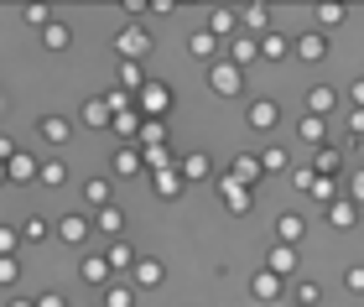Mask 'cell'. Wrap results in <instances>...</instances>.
<instances>
[{
    "mask_svg": "<svg viewBox=\"0 0 364 307\" xmlns=\"http://www.w3.org/2000/svg\"><path fill=\"white\" fill-rule=\"evenodd\" d=\"M136 109H141V120H167L172 115V89L161 78H146L136 89Z\"/></svg>",
    "mask_w": 364,
    "mask_h": 307,
    "instance_id": "6da1fadb",
    "label": "cell"
},
{
    "mask_svg": "<svg viewBox=\"0 0 364 307\" xmlns=\"http://www.w3.org/2000/svg\"><path fill=\"white\" fill-rule=\"evenodd\" d=\"M114 47H120V63H146L156 37H151V26H120L114 31Z\"/></svg>",
    "mask_w": 364,
    "mask_h": 307,
    "instance_id": "7a4b0ae2",
    "label": "cell"
},
{
    "mask_svg": "<svg viewBox=\"0 0 364 307\" xmlns=\"http://www.w3.org/2000/svg\"><path fill=\"white\" fill-rule=\"evenodd\" d=\"M208 89L219 94V99H235V94L245 89V68H235V63H229V58L208 63Z\"/></svg>",
    "mask_w": 364,
    "mask_h": 307,
    "instance_id": "3957f363",
    "label": "cell"
},
{
    "mask_svg": "<svg viewBox=\"0 0 364 307\" xmlns=\"http://www.w3.org/2000/svg\"><path fill=\"white\" fill-rule=\"evenodd\" d=\"M219 203H224L235 219H245V214L255 208V193H250V188H240L235 177H219Z\"/></svg>",
    "mask_w": 364,
    "mask_h": 307,
    "instance_id": "277c9868",
    "label": "cell"
},
{
    "mask_svg": "<svg viewBox=\"0 0 364 307\" xmlns=\"http://www.w3.org/2000/svg\"><path fill=\"white\" fill-rule=\"evenodd\" d=\"M235 16H240L245 37H266V31H271V6H266V0H250V6H240Z\"/></svg>",
    "mask_w": 364,
    "mask_h": 307,
    "instance_id": "5b68a950",
    "label": "cell"
},
{
    "mask_svg": "<svg viewBox=\"0 0 364 307\" xmlns=\"http://www.w3.org/2000/svg\"><path fill=\"white\" fill-rule=\"evenodd\" d=\"M130 281H136L141 292H156V286L167 281V271H161V261H151V255H136V266H130Z\"/></svg>",
    "mask_w": 364,
    "mask_h": 307,
    "instance_id": "8992f818",
    "label": "cell"
},
{
    "mask_svg": "<svg viewBox=\"0 0 364 307\" xmlns=\"http://www.w3.org/2000/svg\"><path fill=\"white\" fill-rule=\"evenodd\" d=\"M203 31H208L213 42H229V37L240 31V16H235V6H213V11H208V26H203Z\"/></svg>",
    "mask_w": 364,
    "mask_h": 307,
    "instance_id": "52a82bcc",
    "label": "cell"
},
{
    "mask_svg": "<svg viewBox=\"0 0 364 307\" xmlns=\"http://www.w3.org/2000/svg\"><path fill=\"white\" fill-rule=\"evenodd\" d=\"M177 177H182V183H208V177H213L208 151H188V156H177Z\"/></svg>",
    "mask_w": 364,
    "mask_h": 307,
    "instance_id": "ba28073f",
    "label": "cell"
},
{
    "mask_svg": "<svg viewBox=\"0 0 364 307\" xmlns=\"http://www.w3.org/2000/svg\"><path fill=\"white\" fill-rule=\"evenodd\" d=\"M276 120H281L276 99H255L250 109H245V125H250V131H276Z\"/></svg>",
    "mask_w": 364,
    "mask_h": 307,
    "instance_id": "9c48e42d",
    "label": "cell"
},
{
    "mask_svg": "<svg viewBox=\"0 0 364 307\" xmlns=\"http://www.w3.org/2000/svg\"><path fill=\"white\" fill-rule=\"evenodd\" d=\"M37 136L47 141V146H68L73 125H68V115H42V120H37Z\"/></svg>",
    "mask_w": 364,
    "mask_h": 307,
    "instance_id": "30bf717a",
    "label": "cell"
},
{
    "mask_svg": "<svg viewBox=\"0 0 364 307\" xmlns=\"http://www.w3.org/2000/svg\"><path fill=\"white\" fill-rule=\"evenodd\" d=\"M291 53L302 58V63H323L328 58V37H323V31H302V37L291 42Z\"/></svg>",
    "mask_w": 364,
    "mask_h": 307,
    "instance_id": "8fae6325",
    "label": "cell"
},
{
    "mask_svg": "<svg viewBox=\"0 0 364 307\" xmlns=\"http://www.w3.org/2000/svg\"><path fill=\"white\" fill-rule=\"evenodd\" d=\"M266 271H271V276H281V281L296 276V250H291V245H271V250H266Z\"/></svg>",
    "mask_w": 364,
    "mask_h": 307,
    "instance_id": "7c38bea8",
    "label": "cell"
},
{
    "mask_svg": "<svg viewBox=\"0 0 364 307\" xmlns=\"http://www.w3.org/2000/svg\"><path fill=\"white\" fill-rule=\"evenodd\" d=\"M302 235H307V219L302 214H281L276 219V245H291L296 250V245H302Z\"/></svg>",
    "mask_w": 364,
    "mask_h": 307,
    "instance_id": "4fadbf2b",
    "label": "cell"
},
{
    "mask_svg": "<svg viewBox=\"0 0 364 307\" xmlns=\"http://www.w3.org/2000/svg\"><path fill=\"white\" fill-rule=\"evenodd\" d=\"M338 104V89H328V84H312L307 89V115H318V120H328V109Z\"/></svg>",
    "mask_w": 364,
    "mask_h": 307,
    "instance_id": "5bb4252c",
    "label": "cell"
},
{
    "mask_svg": "<svg viewBox=\"0 0 364 307\" xmlns=\"http://www.w3.org/2000/svg\"><path fill=\"white\" fill-rule=\"evenodd\" d=\"M78 276H84L89 286H109V281H114V271H109V261H105V255H84Z\"/></svg>",
    "mask_w": 364,
    "mask_h": 307,
    "instance_id": "9a60e30c",
    "label": "cell"
},
{
    "mask_svg": "<svg viewBox=\"0 0 364 307\" xmlns=\"http://www.w3.org/2000/svg\"><path fill=\"white\" fill-rule=\"evenodd\" d=\"M255 53H260V58H266V63H281V58H287V53H291V42H287V37H281V31L271 26V31H266V37H255Z\"/></svg>",
    "mask_w": 364,
    "mask_h": 307,
    "instance_id": "2e32d148",
    "label": "cell"
},
{
    "mask_svg": "<svg viewBox=\"0 0 364 307\" xmlns=\"http://www.w3.org/2000/svg\"><path fill=\"white\" fill-rule=\"evenodd\" d=\"M84 203L94 208V214H99V208H109V203H114V183H105V177H89V183H84Z\"/></svg>",
    "mask_w": 364,
    "mask_h": 307,
    "instance_id": "e0dca14e",
    "label": "cell"
},
{
    "mask_svg": "<svg viewBox=\"0 0 364 307\" xmlns=\"http://www.w3.org/2000/svg\"><path fill=\"white\" fill-rule=\"evenodd\" d=\"M296 136H302L307 146L318 151V146H328V120H318V115H302V120H296Z\"/></svg>",
    "mask_w": 364,
    "mask_h": 307,
    "instance_id": "ac0fdd59",
    "label": "cell"
},
{
    "mask_svg": "<svg viewBox=\"0 0 364 307\" xmlns=\"http://www.w3.org/2000/svg\"><path fill=\"white\" fill-rule=\"evenodd\" d=\"M146 177H151L156 198H177V193L188 188V183H182V177H177V167H161V172H146Z\"/></svg>",
    "mask_w": 364,
    "mask_h": 307,
    "instance_id": "d6986e66",
    "label": "cell"
},
{
    "mask_svg": "<svg viewBox=\"0 0 364 307\" xmlns=\"http://www.w3.org/2000/svg\"><path fill=\"white\" fill-rule=\"evenodd\" d=\"M281 292H287V281H281V276H271V271H260V276L250 281V297H255V302H276Z\"/></svg>",
    "mask_w": 364,
    "mask_h": 307,
    "instance_id": "ffe728a7",
    "label": "cell"
},
{
    "mask_svg": "<svg viewBox=\"0 0 364 307\" xmlns=\"http://www.w3.org/2000/svg\"><path fill=\"white\" fill-rule=\"evenodd\" d=\"M58 235H63V245H84V239H89V219L84 214H63Z\"/></svg>",
    "mask_w": 364,
    "mask_h": 307,
    "instance_id": "44dd1931",
    "label": "cell"
},
{
    "mask_svg": "<svg viewBox=\"0 0 364 307\" xmlns=\"http://www.w3.org/2000/svg\"><path fill=\"white\" fill-rule=\"evenodd\" d=\"M94 230L99 235H105V239H120V230H125V214H120V208H99V214H94Z\"/></svg>",
    "mask_w": 364,
    "mask_h": 307,
    "instance_id": "7402d4cb",
    "label": "cell"
},
{
    "mask_svg": "<svg viewBox=\"0 0 364 307\" xmlns=\"http://www.w3.org/2000/svg\"><path fill=\"white\" fill-rule=\"evenodd\" d=\"M6 177H11V183H31V177H37V156H31V151H16V156L6 161Z\"/></svg>",
    "mask_w": 364,
    "mask_h": 307,
    "instance_id": "603a6c76",
    "label": "cell"
},
{
    "mask_svg": "<svg viewBox=\"0 0 364 307\" xmlns=\"http://www.w3.org/2000/svg\"><path fill=\"white\" fill-rule=\"evenodd\" d=\"M328 224H333V230H354V224H359V208H354L349 198H333V203H328Z\"/></svg>",
    "mask_w": 364,
    "mask_h": 307,
    "instance_id": "cb8c5ba5",
    "label": "cell"
},
{
    "mask_svg": "<svg viewBox=\"0 0 364 307\" xmlns=\"http://www.w3.org/2000/svg\"><path fill=\"white\" fill-rule=\"evenodd\" d=\"M260 53H255V37H245V31H235V37H229V63H235V68H245V63H255Z\"/></svg>",
    "mask_w": 364,
    "mask_h": 307,
    "instance_id": "d4e9b609",
    "label": "cell"
},
{
    "mask_svg": "<svg viewBox=\"0 0 364 307\" xmlns=\"http://www.w3.org/2000/svg\"><path fill=\"white\" fill-rule=\"evenodd\" d=\"M229 177H235L240 188H255V183H260L266 172H260V161H255V156H235V167H229Z\"/></svg>",
    "mask_w": 364,
    "mask_h": 307,
    "instance_id": "484cf974",
    "label": "cell"
},
{
    "mask_svg": "<svg viewBox=\"0 0 364 307\" xmlns=\"http://www.w3.org/2000/svg\"><path fill=\"white\" fill-rule=\"evenodd\" d=\"M312 172H318V177H338L343 172V156L333 146H318V151H312Z\"/></svg>",
    "mask_w": 364,
    "mask_h": 307,
    "instance_id": "4316f807",
    "label": "cell"
},
{
    "mask_svg": "<svg viewBox=\"0 0 364 307\" xmlns=\"http://www.w3.org/2000/svg\"><path fill=\"white\" fill-rule=\"evenodd\" d=\"M188 53H193L198 63H219V42H213L208 31H193V37H188Z\"/></svg>",
    "mask_w": 364,
    "mask_h": 307,
    "instance_id": "83f0119b",
    "label": "cell"
},
{
    "mask_svg": "<svg viewBox=\"0 0 364 307\" xmlns=\"http://www.w3.org/2000/svg\"><path fill=\"white\" fill-rule=\"evenodd\" d=\"M146 78H151V73H146V63H120V94L136 99V89L146 84Z\"/></svg>",
    "mask_w": 364,
    "mask_h": 307,
    "instance_id": "f1b7e54d",
    "label": "cell"
},
{
    "mask_svg": "<svg viewBox=\"0 0 364 307\" xmlns=\"http://www.w3.org/2000/svg\"><path fill=\"white\" fill-rule=\"evenodd\" d=\"M141 167L161 172V167H177V156H172V146H141Z\"/></svg>",
    "mask_w": 364,
    "mask_h": 307,
    "instance_id": "f546056e",
    "label": "cell"
},
{
    "mask_svg": "<svg viewBox=\"0 0 364 307\" xmlns=\"http://www.w3.org/2000/svg\"><path fill=\"white\" fill-rule=\"evenodd\" d=\"M114 172H120V177H141L146 167H141V146H120V151H114Z\"/></svg>",
    "mask_w": 364,
    "mask_h": 307,
    "instance_id": "4dcf8cb0",
    "label": "cell"
},
{
    "mask_svg": "<svg viewBox=\"0 0 364 307\" xmlns=\"http://www.w3.org/2000/svg\"><path fill=\"white\" fill-rule=\"evenodd\" d=\"M105 261H109V271H130L136 266V250L125 245V239H109V250H105Z\"/></svg>",
    "mask_w": 364,
    "mask_h": 307,
    "instance_id": "1f68e13d",
    "label": "cell"
},
{
    "mask_svg": "<svg viewBox=\"0 0 364 307\" xmlns=\"http://www.w3.org/2000/svg\"><path fill=\"white\" fill-rule=\"evenodd\" d=\"M84 125H89V131H105V125H109V104H105V94H94V99L84 104Z\"/></svg>",
    "mask_w": 364,
    "mask_h": 307,
    "instance_id": "d6a6232c",
    "label": "cell"
},
{
    "mask_svg": "<svg viewBox=\"0 0 364 307\" xmlns=\"http://www.w3.org/2000/svg\"><path fill=\"white\" fill-rule=\"evenodd\" d=\"M63 177H68V161H63V156H47L42 167H37V183H47V188H58Z\"/></svg>",
    "mask_w": 364,
    "mask_h": 307,
    "instance_id": "836d02e7",
    "label": "cell"
},
{
    "mask_svg": "<svg viewBox=\"0 0 364 307\" xmlns=\"http://www.w3.org/2000/svg\"><path fill=\"white\" fill-rule=\"evenodd\" d=\"M68 42H73V31L63 26V21H53V26H42V47H47V53H63V47H68Z\"/></svg>",
    "mask_w": 364,
    "mask_h": 307,
    "instance_id": "e575fe53",
    "label": "cell"
},
{
    "mask_svg": "<svg viewBox=\"0 0 364 307\" xmlns=\"http://www.w3.org/2000/svg\"><path fill=\"white\" fill-rule=\"evenodd\" d=\"M141 146H167V120H141Z\"/></svg>",
    "mask_w": 364,
    "mask_h": 307,
    "instance_id": "d590c367",
    "label": "cell"
},
{
    "mask_svg": "<svg viewBox=\"0 0 364 307\" xmlns=\"http://www.w3.org/2000/svg\"><path fill=\"white\" fill-rule=\"evenodd\" d=\"M307 198H318V203H333V198H343V183H338V177H318Z\"/></svg>",
    "mask_w": 364,
    "mask_h": 307,
    "instance_id": "8d00e7d4",
    "label": "cell"
},
{
    "mask_svg": "<svg viewBox=\"0 0 364 307\" xmlns=\"http://www.w3.org/2000/svg\"><path fill=\"white\" fill-rule=\"evenodd\" d=\"M343 16H349V11H343V6H338V0H323V6H318V31H323V37H328V26H338V21H343Z\"/></svg>",
    "mask_w": 364,
    "mask_h": 307,
    "instance_id": "74e56055",
    "label": "cell"
},
{
    "mask_svg": "<svg viewBox=\"0 0 364 307\" xmlns=\"http://www.w3.org/2000/svg\"><path fill=\"white\" fill-rule=\"evenodd\" d=\"M109 131L136 136V131H141V109H120V115H109Z\"/></svg>",
    "mask_w": 364,
    "mask_h": 307,
    "instance_id": "f35d334b",
    "label": "cell"
},
{
    "mask_svg": "<svg viewBox=\"0 0 364 307\" xmlns=\"http://www.w3.org/2000/svg\"><path fill=\"white\" fill-rule=\"evenodd\" d=\"M291 297H296V307H318V302H323V286H318V281H296Z\"/></svg>",
    "mask_w": 364,
    "mask_h": 307,
    "instance_id": "ab89813d",
    "label": "cell"
},
{
    "mask_svg": "<svg viewBox=\"0 0 364 307\" xmlns=\"http://www.w3.org/2000/svg\"><path fill=\"white\" fill-rule=\"evenodd\" d=\"M343 198H349L354 208L364 203V167H349V183H343Z\"/></svg>",
    "mask_w": 364,
    "mask_h": 307,
    "instance_id": "60d3db41",
    "label": "cell"
},
{
    "mask_svg": "<svg viewBox=\"0 0 364 307\" xmlns=\"http://www.w3.org/2000/svg\"><path fill=\"white\" fill-rule=\"evenodd\" d=\"M21 239H26V245H42V239H53V224H47V219H26Z\"/></svg>",
    "mask_w": 364,
    "mask_h": 307,
    "instance_id": "b9f144b4",
    "label": "cell"
},
{
    "mask_svg": "<svg viewBox=\"0 0 364 307\" xmlns=\"http://www.w3.org/2000/svg\"><path fill=\"white\" fill-rule=\"evenodd\" d=\"M105 307H136V292H130V286H105Z\"/></svg>",
    "mask_w": 364,
    "mask_h": 307,
    "instance_id": "7bdbcfd3",
    "label": "cell"
},
{
    "mask_svg": "<svg viewBox=\"0 0 364 307\" xmlns=\"http://www.w3.org/2000/svg\"><path fill=\"white\" fill-rule=\"evenodd\" d=\"M255 161H260V172H287V151H276V146H266Z\"/></svg>",
    "mask_w": 364,
    "mask_h": 307,
    "instance_id": "ee69618b",
    "label": "cell"
},
{
    "mask_svg": "<svg viewBox=\"0 0 364 307\" xmlns=\"http://www.w3.org/2000/svg\"><path fill=\"white\" fill-rule=\"evenodd\" d=\"M21 250V230H11V224H0V255H16Z\"/></svg>",
    "mask_w": 364,
    "mask_h": 307,
    "instance_id": "f6af8a7d",
    "label": "cell"
},
{
    "mask_svg": "<svg viewBox=\"0 0 364 307\" xmlns=\"http://www.w3.org/2000/svg\"><path fill=\"white\" fill-rule=\"evenodd\" d=\"M312 183H318V172H312V167H291V188L296 193H312Z\"/></svg>",
    "mask_w": 364,
    "mask_h": 307,
    "instance_id": "bcb514c9",
    "label": "cell"
},
{
    "mask_svg": "<svg viewBox=\"0 0 364 307\" xmlns=\"http://www.w3.org/2000/svg\"><path fill=\"white\" fill-rule=\"evenodd\" d=\"M16 276H21V261H16V255H0V286H11Z\"/></svg>",
    "mask_w": 364,
    "mask_h": 307,
    "instance_id": "7dc6e473",
    "label": "cell"
},
{
    "mask_svg": "<svg viewBox=\"0 0 364 307\" xmlns=\"http://www.w3.org/2000/svg\"><path fill=\"white\" fill-rule=\"evenodd\" d=\"M343 286H349L354 297H364V266H349V271H343Z\"/></svg>",
    "mask_w": 364,
    "mask_h": 307,
    "instance_id": "c3c4849f",
    "label": "cell"
},
{
    "mask_svg": "<svg viewBox=\"0 0 364 307\" xmlns=\"http://www.w3.org/2000/svg\"><path fill=\"white\" fill-rule=\"evenodd\" d=\"M349 141H364V109H349Z\"/></svg>",
    "mask_w": 364,
    "mask_h": 307,
    "instance_id": "681fc988",
    "label": "cell"
},
{
    "mask_svg": "<svg viewBox=\"0 0 364 307\" xmlns=\"http://www.w3.org/2000/svg\"><path fill=\"white\" fill-rule=\"evenodd\" d=\"M26 21H37V26H53V11H47V6H26Z\"/></svg>",
    "mask_w": 364,
    "mask_h": 307,
    "instance_id": "f907efd6",
    "label": "cell"
},
{
    "mask_svg": "<svg viewBox=\"0 0 364 307\" xmlns=\"http://www.w3.org/2000/svg\"><path fill=\"white\" fill-rule=\"evenodd\" d=\"M31 307H68V297H63V292H42Z\"/></svg>",
    "mask_w": 364,
    "mask_h": 307,
    "instance_id": "816d5d0a",
    "label": "cell"
},
{
    "mask_svg": "<svg viewBox=\"0 0 364 307\" xmlns=\"http://www.w3.org/2000/svg\"><path fill=\"white\" fill-rule=\"evenodd\" d=\"M349 104H354V109H364V78H354V89H349Z\"/></svg>",
    "mask_w": 364,
    "mask_h": 307,
    "instance_id": "f5cc1de1",
    "label": "cell"
},
{
    "mask_svg": "<svg viewBox=\"0 0 364 307\" xmlns=\"http://www.w3.org/2000/svg\"><path fill=\"white\" fill-rule=\"evenodd\" d=\"M11 156H16V141H11V136H0V167H6Z\"/></svg>",
    "mask_w": 364,
    "mask_h": 307,
    "instance_id": "db71d44e",
    "label": "cell"
},
{
    "mask_svg": "<svg viewBox=\"0 0 364 307\" xmlns=\"http://www.w3.org/2000/svg\"><path fill=\"white\" fill-rule=\"evenodd\" d=\"M11 307H31V302H11Z\"/></svg>",
    "mask_w": 364,
    "mask_h": 307,
    "instance_id": "11a10c76",
    "label": "cell"
},
{
    "mask_svg": "<svg viewBox=\"0 0 364 307\" xmlns=\"http://www.w3.org/2000/svg\"><path fill=\"white\" fill-rule=\"evenodd\" d=\"M0 183H6V167H0Z\"/></svg>",
    "mask_w": 364,
    "mask_h": 307,
    "instance_id": "9f6ffc18",
    "label": "cell"
}]
</instances>
